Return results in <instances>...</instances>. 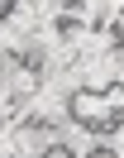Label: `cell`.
I'll return each instance as SVG.
<instances>
[{
  "label": "cell",
  "mask_w": 124,
  "mask_h": 158,
  "mask_svg": "<svg viewBox=\"0 0 124 158\" xmlns=\"http://www.w3.org/2000/svg\"><path fill=\"white\" fill-rule=\"evenodd\" d=\"M14 129H19V134H57V120L53 115H24Z\"/></svg>",
  "instance_id": "obj_1"
},
{
  "label": "cell",
  "mask_w": 124,
  "mask_h": 158,
  "mask_svg": "<svg viewBox=\"0 0 124 158\" xmlns=\"http://www.w3.org/2000/svg\"><path fill=\"white\" fill-rule=\"evenodd\" d=\"M34 158H76V148L72 144H67V139H48V144L43 148H38V153Z\"/></svg>",
  "instance_id": "obj_2"
}]
</instances>
